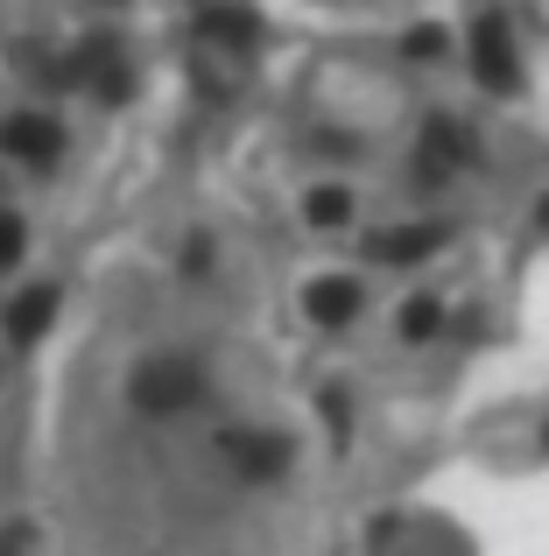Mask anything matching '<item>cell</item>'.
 <instances>
[{
	"label": "cell",
	"instance_id": "obj_8",
	"mask_svg": "<svg viewBox=\"0 0 549 556\" xmlns=\"http://www.w3.org/2000/svg\"><path fill=\"white\" fill-rule=\"evenodd\" d=\"M444 247V226H395V232H373V261H395V268H416Z\"/></svg>",
	"mask_w": 549,
	"mask_h": 556
},
{
	"label": "cell",
	"instance_id": "obj_12",
	"mask_svg": "<svg viewBox=\"0 0 549 556\" xmlns=\"http://www.w3.org/2000/svg\"><path fill=\"white\" fill-rule=\"evenodd\" d=\"M317 408H324V422H331V444H345V437H353V402H345L339 388H324V394H317Z\"/></svg>",
	"mask_w": 549,
	"mask_h": 556
},
{
	"label": "cell",
	"instance_id": "obj_5",
	"mask_svg": "<svg viewBox=\"0 0 549 556\" xmlns=\"http://www.w3.org/2000/svg\"><path fill=\"white\" fill-rule=\"evenodd\" d=\"M219 444H226V458H233L247 479H274L289 465V444H282V437H268V430H226Z\"/></svg>",
	"mask_w": 549,
	"mask_h": 556
},
{
	"label": "cell",
	"instance_id": "obj_11",
	"mask_svg": "<svg viewBox=\"0 0 549 556\" xmlns=\"http://www.w3.org/2000/svg\"><path fill=\"white\" fill-rule=\"evenodd\" d=\"M437 325H444V303H437V296H409V303H401V311H395V331H401V339H409V345L437 339Z\"/></svg>",
	"mask_w": 549,
	"mask_h": 556
},
{
	"label": "cell",
	"instance_id": "obj_15",
	"mask_svg": "<svg viewBox=\"0 0 549 556\" xmlns=\"http://www.w3.org/2000/svg\"><path fill=\"white\" fill-rule=\"evenodd\" d=\"M536 226H542V232H549V198H542V212H536Z\"/></svg>",
	"mask_w": 549,
	"mask_h": 556
},
{
	"label": "cell",
	"instance_id": "obj_4",
	"mask_svg": "<svg viewBox=\"0 0 549 556\" xmlns=\"http://www.w3.org/2000/svg\"><path fill=\"white\" fill-rule=\"evenodd\" d=\"M303 317H310L317 331H345L359 317V282L353 275H317V282L303 289Z\"/></svg>",
	"mask_w": 549,
	"mask_h": 556
},
{
	"label": "cell",
	"instance_id": "obj_16",
	"mask_svg": "<svg viewBox=\"0 0 549 556\" xmlns=\"http://www.w3.org/2000/svg\"><path fill=\"white\" fill-rule=\"evenodd\" d=\"M542 451H549V430H542Z\"/></svg>",
	"mask_w": 549,
	"mask_h": 556
},
{
	"label": "cell",
	"instance_id": "obj_7",
	"mask_svg": "<svg viewBox=\"0 0 549 556\" xmlns=\"http://www.w3.org/2000/svg\"><path fill=\"white\" fill-rule=\"evenodd\" d=\"M472 163V135L458 121H430V135H423V177L437 184V177H451V169H465Z\"/></svg>",
	"mask_w": 549,
	"mask_h": 556
},
{
	"label": "cell",
	"instance_id": "obj_13",
	"mask_svg": "<svg viewBox=\"0 0 549 556\" xmlns=\"http://www.w3.org/2000/svg\"><path fill=\"white\" fill-rule=\"evenodd\" d=\"M22 247H28V226L14 212H0V268H14V261H22Z\"/></svg>",
	"mask_w": 549,
	"mask_h": 556
},
{
	"label": "cell",
	"instance_id": "obj_9",
	"mask_svg": "<svg viewBox=\"0 0 549 556\" xmlns=\"http://www.w3.org/2000/svg\"><path fill=\"white\" fill-rule=\"evenodd\" d=\"M205 28L212 42H233V50H254V42H261V14L254 8H205Z\"/></svg>",
	"mask_w": 549,
	"mask_h": 556
},
{
	"label": "cell",
	"instance_id": "obj_2",
	"mask_svg": "<svg viewBox=\"0 0 549 556\" xmlns=\"http://www.w3.org/2000/svg\"><path fill=\"white\" fill-rule=\"evenodd\" d=\"M197 394H205V374H197L191 359H149V367L135 374V408H149V416H177Z\"/></svg>",
	"mask_w": 549,
	"mask_h": 556
},
{
	"label": "cell",
	"instance_id": "obj_6",
	"mask_svg": "<svg viewBox=\"0 0 549 556\" xmlns=\"http://www.w3.org/2000/svg\"><path fill=\"white\" fill-rule=\"evenodd\" d=\"M56 303H64V289H56V282H42V289H22V296L8 303V339H14V345H36L42 331H50Z\"/></svg>",
	"mask_w": 549,
	"mask_h": 556
},
{
	"label": "cell",
	"instance_id": "obj_14",
	"mask_svg": "<svg viewBox=\"0 0 549 556\" xmlns=\"http://www.w3.org/2000/svg\"><path fill=\"white\" fill-rule=\"evenodd\" d=\"M401 50H409V56H423V64H430V56H444V28H437V22L409 28V36H401Z\"/></svg>",
	"mask_w": 549,
	"mask_h": 556
},
{
	"label": "cell",
	"instance_id": "obj_1",
	"mask_svg": "<svg viewBox=\"0 0 549 556\" xmlns=\"http://www.w3.org/2000/svg\"><path fill=\"white\" fill-rule=\"evenodd\" d=\"M465 64H472V78H480L486 92H514V85H522V64H514V28H508V14H500V8H486L480 22H472Z\"/></svg>",
	"mask_w": 549,
	"mask_h": 556
},
{
	"label": "cell",
	"instance_id": "obj_3",
	"mask_svg": "<svg viewBox=\"0 0 549 556\" xmlns=\"http://www.w3.org/2000/svg\"><path fill=\"white\" fill-rule=\"evenodd\" d=\"M0 155L8 163H28V169H50L64 155V127L42 121V113H8L0 121Z\"/></svg>",
	"mask_w": 549,
	"mask_h": 556
},
{
	"label": "cell",
	"instance_id": "obj_10",
	"mask_svg": "<svg viewBox=\"0 0 549 556\" xmlns=\"http://www.w3.org/2000/svg\"><path fill=\"white\" fill-rule=\"evenodd\" d=\"M353 190L345 184H324V190H310V198H303V218H310L317 232H339V226H353Z\"/></svg>",
	"mask_w": 549,
	"mask_h": 556
}]
</instances>
